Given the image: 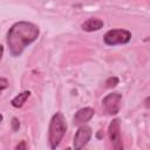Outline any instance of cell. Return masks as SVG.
Returning <instances> with one entry per match:
<instances>
[{"label": "cell", "instance_id": "obj_7", "mask_svg": "<svg viewBox=\"0 0 150 150\" xmlns=\"http://www.w3.org/2000/svg\"><path fill=\"white\" fill-rule=\"evenodd\" d=\"M94 114H95V110L90 107H86V108H81L79 109L75 115H74V118H73V123L74 125H83L86 124L88 121H90L93 117H94Z\"/></svg>", "mask_w": 150, "mask_h": 150}, {"label": "cell", "instance_id": "obj_13", "mask_svg": "<svg viewBox=\"0 0 150 150\" xmlns=\"http://www.w3.org/2000/svg\"><path fill=\"white\" fill-rule=\"evenodd\" d=\"M26 148H27V145H26V142H25V141H21V143H20V144H18V145L15 146V149H16V150L26 149Z\"/></svg>", "mask_w": 150, "mask_h": 150}, {"label": "cell", "instance_id": "obj_4", "mask_svg": "<svg viewBox=\"0 0 150 150\" xmlns=\"http://www.w3.org/2000/svg\"><path fill=\"white\" fill-rule=\"evenodd\" d=\"M121 101H122V95L120 93H110V94H108L102 100L103 110L108 115L118 114V111L121 109Z\"/></svg>", "mask_w": 150, "mask_h": 150}, {"label": "cell", "instance_id": "obj_15", "mask_svg": "<svg viewBox=\"0 0 150 150\" xmlns=\"http://www.w3.org/2000/svg\"><path fill=\"white\" fill-rule=\"evenodd\" d=\"M148 101H149V97H146V100H145V107H146V108L149 107V104H148Z\"/></svg>", "mask_w": 150, "mask_h": 150}, {"label": "cell", "instance_id": "obj_10", "mask_svg": "<svg viewBox=\"0 0 150 150\" xmlns=\"http://www.w3.org/2000/svg\"><path fill=\"white\" fill-rule=\"evenodd\" d=\"M104 84H105V88H114V87H116V86L118 84V77H116V76H110V77H108V79L105 80Z\"/></svg>", "mask_w": 150, "mask_h": 150}, {"label": "cell", "instance_id": "obj_8", "mask_svg": "<svg viewBox=\"0 0 150 150\" xmlns=\"http://www.w3.org/2000/svg\"><path fill=\"white\" fill-rule=\"evenodd\" d=\"M104 26L103 21L98 18H89L88 20H86L82 25H81V28L86 32H96V30H100L102 27Z\"/></svg>", "mask_w": 150, "mask_h": 150}, {"label": "cell", "instance_id": "obj_11", "mask_svg": "<svg viewBox=\"0 0 150 150\" xmlns=\"http://www.w3.org/2000/svg\"><path fill=\"white\" fill-rule=\"evenodd\" d=\"M8 88V81L5 79V77H1L0 76V94L5 90V89H7Z\"/></svg>", "mask_w": 150, "mask_h": 150}, {"label": "cell", "instance_id": "obj_6", "mask_svg": "<svg viewBox=\"0 0 150 150\" xmlns=\"http://www.w3.org/2000/svg\"><path fill=\"white\" fill-rule=\"evenodd\" d=\"M91 135H93V131L90 129V127L83 124V125H80V128L77 129L75 136H74V149L75 150H80L82 148H84L88 142L90 141L91 138Z\"/></svg>", "mask_w": 150, "mask_h": 150}, {"label": "cell", "instance_id": "obj_5", "mask_svg": "<svg viewBox=\"0 0 150 150\" xmlns=\"http://www.w3.org/2000/svg\"><path fill=\"white\" fill-rule=\"evenodd\" d=\"M108 135L112 144V148L116 150H122L123 143H122V136H121V123L118 118H114L110 122L108 128Z\"/></svg>", "mask_w": 150, "mask_h": 150}, {"label": "cell", "instance_id": "obj_1", "mask_svg": "<svg viewBox=\"0 0 150 150\" xmlns=\"http://www.w3.org/2000/svg\"><path fill=\"white\" fill-rule=\"evenodd\" d=\"M40 34L36 25L28 21L15 22L7 32V46L13 56H20L23 49L34 42Z\"/></svg>", "mask_w": 150, "mask_h": 150}, {"label": "cell", "instance_id": "obj_2", "mask_svg": "<svg viewBox=\"0 0 150 150\" xmlns=\"http://www.w3.org/2000/svg\"><path fill=\"white\" fill-rule=\"evenodd\" d=\"M66 131H67V123H66L64 116L62 115V112L54 114L50 120L49 129H48V142L52 149L57 148Z\"/></svg>", "mask_w": 150, "mask_h": 150}, {"label": "cell", "instance_id": "obj_12", "mask_svg": "<svg viewBox=\"0 0 150 150\" xmlns=\"http://www.w3.org/2000/svg\"><path fill=\"white\" fill-rule=\"evenodd\" d=\"M19 128H20V122H19V120H18L16 117H13V118H12V129H13L14 131H16V130H19Z\"/></svg>", "mask_w": 150, "mask_h": 150}, {"label": "cell", "instance_id": "obj_3", "mask_svg": "<svg viewBox=\"0 0 150 150\" xmlns=\"http://www.w3.org/2000/svg\"><path fill=\"white\" fill-rule=\"evenodd\" d=\"M103 40L108 46L125 45L131 40V33L127 29H110L104 34Z\"/></svg>", "mask_w": 150, "mask_h": 150}, {"label": "cell", "instance_id": "obj_9", "mask_svg": "<svg viewBox=\"0 0 150 150\" xmlns=\"http://www.w3.org/2000/svg\"><path fill=\"white\" fill-rule=\"evenodd\" d=\"M29 96H30V91H29V90L22 91V93L18 94L15 97H13V98H12L11 104H12L14 108H21V107L26 103V101L28 100V97H29Z\"/></svg>", "mask_w": 150, "mask_h": 150}, {"label": "cell", "instance_id": "obj_16", "mask_svg": "<svg viewBox=\"0 0 150 150\" xmlns=\"http://www.w3.org/2000/svg\"><path fill=\"white\" fill-rule=\"evenodd\" d=\"M2 120H4V117H2V115H1V114H0V122H1V121H2Z\"/></svg>", "mask_w": 150, "mask_h": 150}, {"label": "cell", "instance_id": "obj_14", "mask_svg": "<svg viewBox=\"0 0 150 150\" xmlns=\"http://www.w3.org/2000/svg\"><path fill=\"white\" fill-rule=\"evenodd\" d=\"M2 55H4V46H2V45H0V60H1Z\"/></svg>", "mask_w": 150, "mask_h": 150}]
</instances>
